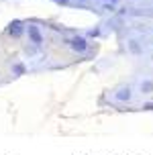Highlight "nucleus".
<instances>
[{
    "mask_svg": "<svg viewBox=\"0 0 153 155\" xmlns=\"http://www.w3.org/2000/svg\"><path fill=\"white\" fill-rule=\"evenodd\" d=\"M55 2H59V4H68V0H55Z\"/></svg>",
    "mask_w": 153,
    "mask_h": 155,
    "instance_id": "6",
    "label": "nucleus"
},
{
    "mask_svg": "<svg viewBox=\"0 0 153 155\" xmlns=\"http://www.w3.org/2000/svg\"><path fill=\"white\" fill-rule=\"evenodd\" d=\"M23 33H25V23H23V21H12V23H8L6 35H10L12 39H18Z\"/></svg>",
    "mask_w": 153,
    "mask_h": 155,
    "instance_id": "1",
    "label": "nucleus"
},
{
    "mask_svg": "<svg viewBox=\"0 0 153 155\" xmlns=\"http://www.w3.org/2000/svg\"><path fill=\"white\" fill-rule=\"evenodd\" d=\"M68 45L74 49V51H78V53H82V51H86L88 49V41H86L84 37H72L68 41Z\"/></svg>",
    "mask_w": 153,
    "mask_h": 155,
    "instance_id": "3",
    "label": "nucleus"
},
{
    "mask_svg": "<svg viewBox=\"0 0 153 155\" xmlns=\"http://www.w3.org/2000/svg\"><path fill=\"white\" fill-rule=\"evenodd\" d=\"M12 74H15V76H25V74H27V68H25V63L16 61L15 65H12Z\"/></svg>",
    "mask_w": 153,
    "mask_h": 155,
    "instance_id": "4",
    "label": "nucleus"
},
{
    "mask_svg": "<svg viewBox=\"0 0 153 155\" xmlns=\"http://www.w3.org/2000/svg\"><path fill=\"white\" fill-rule=\"evenodd\" d=\"M27 33H29V41H31L35 47H41V45H43V35L39 33L37 27L29 25V27H27Z\"/></svg>",
    "mask_w": 153,
    "mask_h": 155,
    "instance_id": "2",
    "label": "nucleus"
},
{
    "mask_svg": "<svg viewBox=\"0 0 153 155\" xmlns=\"http://www.w3.org/2000/svg\"><path fill=\"white\" fill-rule=\"evenodd\" d=\"M131 98V90H121V92H116V100H129Z\"/></svg>",
    "mask_w": 153,
    "mask_h": 155,
    "instance_id": "5",
    "label": "nucleus"
}]
</instances>
